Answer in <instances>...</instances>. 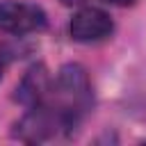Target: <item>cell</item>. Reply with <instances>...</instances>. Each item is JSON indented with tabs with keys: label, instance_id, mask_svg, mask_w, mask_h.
I'll return each mask as SVG.
<instances>
[{
	"label": "cell",
	"instance_id": "1",
	"mask_svg": "<svg viewBox=\"0 0 146 146\" xmlns=\"http://www.w3.org/2000/svg\"><path fill=\"white\" fill-rule=\"evenodd\" d=\"M91 82L87 71L80 64H66L62 66L50 96L43 105H50L52 110H57L73 128L78 125V121L84 116V112L91 107Z\"/></svg>",
	"mask_w": 146,
	"mask_h": 146
},
{
	"label": "cell",
	"instance_id": "2",
	"mask_svg": "<svg viewBox=\"0 0 146 146\" xmlns=\"http://www.w3.org/2000/svg\"><path fill=\"white\" fill-rule=\"evenodd\" d=\"M46 27V14L41 7L18 0H5L0 2V32L5 34H30Z\"/></svg>",
	"mask_w": 146,
	"mask_h": 146
},
{
	"label": "cell",
	"instance_id": "3",
	"mask_svg": "<svg viewBox=\"0 0 146 146\" xmlns=\"http://www.w3.org/2000/svg\"><path fill=\"white\" fill-rule=\"evenodd\" d=\"M112 27H114L112 25V18L103 9L84 7L78 14H73L71 25H68V32L80 43H94V41H100V39L110 36L112 34Z\"/></svg>",
	"mask_w": 146,
	"mask_h": 146
},
{
	"label": "cell",
	"instance_id": "4",
	"mask_svg": "<svg viewBox=\"0 0 146 146\" xmlns=\"http://www.w3.org/2000/svg\"><path fill=\"white\" fill-rule=\"evenodd\" d=\"M50 89H52V82H50L48 71L43 66H32L16 87V100L25 105L27 110H32L48 100Z\"/></svg>",
	"mask_w": 146,
	"mask_h": 146
},
{
	"label": "cell",
	"instance_id": "5",
	"mask_svg": "<svg viewBox=\"0 0 146 146\" xmlns=\"http://www.w3.org/2000/svg\"><path fill=\"white\" fill-rule=\"evenodd\" d=\"M105 2H110V5H119V7H125V5H132L135 0H105Z\"/></svg>",
	"mask_w": 146,
	"mask_h": 146
},
{
	"label": "cell",
	"instance_id": "6",
	"mask_svg": "<svg viewBox=\"0 0 146 146\" xmlns=\"http://www.w3.org/2000/svg\"><path fill=\"white\" fill-rule=\"evenodd\" d=\"M5 64H7V55H5V50H0V78H2V71H5Z\"/></svg>",
	"mask_w": 146,
	"mask_h": 146
},
{
	"label": "cell",
	"instance_id": "7",
	"mask_svg": "<svg viewBox=\"0 0 146 146\" xmlns=\"http://www.w3.org/2000/svg\"><path fill=\"white\" fill-rule=\"evenodd\" d=\"M64 5H68V7H73V5H82L84 0H62Z\"/></svg>",
	"mask_w": 146,
	"mask_h": 146
}]
</instances>
